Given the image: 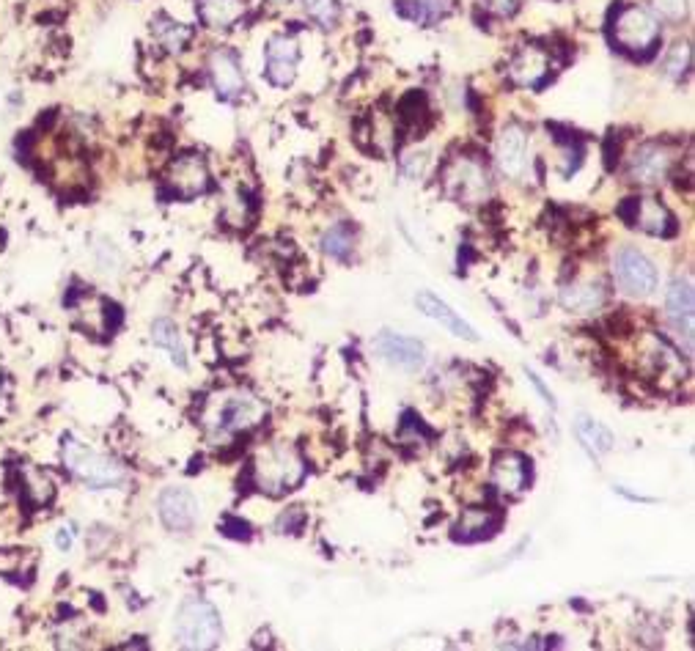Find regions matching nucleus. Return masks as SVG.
Masks as SVG:
<instances>
[{"label":"nucleus","mask_w":695,"mask_h":651,"mask_svg":"<svg viewBox=\"0 0 695 651\" xmlns=\"http://www.w3.org/2000/svg\"><path fill=\"white\" fill-rule=\"evenodd\" d=\"M174 638L182 649H215L223 641L218 610L207 599H187L176 613Z\"/></svg>","instance_id":"2"},{"label":"nucleus","mask_w":695,"mask_h":651,"mask_svg":"<svg viewBox=\"0 0 695 651\" xmlns=\"http://www.w3.org/2000/svg\"><path fill=\"white\" fill-rule=\"evenodd\" d=\"M500 511L495 509H467L462 511L457 528H454V539L457 542H481L489 539L492 533L500 528Z\"/></svg>","instance_id":"20"},{"label":"nucleus","mask_w":695,"mask_h":651,"mask_svg":"<svg viewBox=\"0 0 695 651\" xmlns=\"http://www.w3.org/2000/svg\"><path fill=\"white\" fill-rule=\"evenodd\" d=\"M64 465L75 473L83 484L94 489L116 487L124 481V467L108 454H99L97 448H88L86 443H80L75 437L64 440Z\"/></svg>","instance_id":"3"},{"label":"nucleus","mask_w":695,"mask_h":651,"mask_svg":"<svg viewBox=\"0 0 695 651\" xmlns=\"http://www.w3.org/2000/svg\"><path fill=\"white\" fill-rule=\"evenodd\" d=\"M446 11H448L446 0H415L413 9H404L402 6L404 17H410V20H418V22H435L437 17H443Z\"/></svg>","instance_id":"29"},{"label":"nucleus","mask_w":695,"mask_h":651,"mask_svg":"<svg viewBox=\"0 0 695 651\" xmlns=\"http://www.w3.org/2000/svg\"><path fill=\"white\" fill-rule=\"evenodd\" d=\"M687 69H690V44H676L674 50L668 53V58H665V72L679 80Z\"/></svg>","instance_id":"30"},{"label":"nucleus","mask_w":695,"mask_h":651,"mask_svg":"<svg viewBox=\"0 0 695 651\" xmlns=\"http://www.w3.org/2000/svg\"><path fill=\"white\" fill-rule=\"evenodd\" d=\"M152 36L154 42L160 44L163 50H168V53H182L187 44H190V39H193V31L187 25H182V22L160 14V17L152 20Z\"/></svg>","instance_id":"24"},{"label":"nucleus","mask_w":695,"mask_h":651,"mask_svg":"<svg viewBox=\"0 0 695 651\" xmlns=\"http://www.w3.org/2000/svg\"><path fill=\"white\" fill-rule=\"evenodd\" d=\"M25 492L31 495V500L36 503V506H44V503H50L53 500V481L44 476V473H39V470H28L25 473Z\"/></svg>","instance_id":"28"},{"label":"nucleus","mask_w":695,"mask_h":651,"mask_svg":"<svg viewBox=\"0 0 695 651\" xmlns=\"http://www.w3.org/2000/svg\"><path fill=\"white\" fill-rule=\"evenodd\" d=\"M610 31L621 50L627 53H649L660 42V22L654 20L652 11L643 6H621L610 20Z\"/></svg>","instance_id":"4"},{"label":"nucleus","mask_w":695,"mask_h":651,"mask_svg":"<svg viewBox=\"0 0 695 651\" xmlns=\"http://www.w3.org/2000/svg\"><path fill=\"white\" fill-rule=\"evenodd\" d=\"M157 509H160V520L168 531H193V525L201 517L198 511L196 495L185 487H168L157 500Z\"/></svg>","instance_id":"7"},{"label":"nucleus","mask_w":695,"mask_h":651,"mask_svg":"<svg viewBox=\"0 0 695 651\" xmlns=\"http://www.w3.org/2000/svg\"><path fill=\"white\" fill-rule=\"evenodd\" d=\"M613 275L624 294L649 297L657 289V270L638 248H621L613 259Z\"/></svg>","instance_id":"5"},{"label":"nucleus","mask_w":695,"mask_h":651,"mask_svg":"<svg viewBox=\"0 0 695 651\" xmlns=\"http://www.w3.org/2000/svg\"><path fill=\"white\" fill-rule=\"evenodd\" d=\"M531 481V459L517 454V451H506V454L495 456L492 462V487L503 492V495H520L522 489L528 487Z\"/></svg>","instance_id":"13"},{"label":"nucleus","mask_w":695,"mask_h":651,"mask_svg":"<svg viewBox=\"0 0 695 651\" xmlns=\"http://www.w3.org/2000/svg\"><path fill=\"white\" fill-rule=\"evenodd\" d=\"M58 547H61V550H69V547H72V533L66 531V528L58 533Z\"/></svg>","instance_id":"36"},{"label":"nucleus","mask_w":695,"mask_h":651,"mask_svg":"<svg viewBox=\"0 0 695 651\" xmlns=\"http://www.w3.org/2000/svg\"><path fill=\"white\" fill-rule=\"evenodd\" d=\"M495 160L498 168L511 179H520L528 165V132L520 124H506L495 143Z\"/></svg>","instance_id":"11"},{"label":"nucleus","mask_w":695,"mask_h":651,"mask_svg":"<svg viewBox=\"0 0 695 651\" xmlns=\"http://www.w3.org/2000/svg\"><path fill=\"white\" fill-rule=\"evenodd\" d=\"M374 347L380 352L382 358L399 366V369H418L424 363V344L415 341L410 336H399V333H380Z\"/></svg>","instance_id":"16"},{"label":"nucleus","mask_w":695,"mask_h":651,"mask_svg":"<svg viewBox=\"0 0 695 651\" xmlns=\"http://www.w3.org/2000/svg\"><path fill=\"white\" fill-rule=\"evenodd\" d=\"M484 9L495 17H511L514 11L520 9V0H484Z\"/></svg>","instance_id":"34"},{"label":"nucleus","mask_w":695,"mask_h":651,"mask_svg":"<svg viewBox=\"0 0 695 651\" xmlns=\"http://www.w3.org/2000/svg\"><path fill=\"white\" fill-rule=\"evenodd\" d=\"M0 399H3V385H0Z\"/></svg>","instance_id":"37"},{"label":"nucleus","mask_w":695,"mask_h":651,"mask_svg":"<svg viewBox=\"0 0 695 651\" xmlns=\"http://www.w3.org/2000/svg\"><path fill=\"white\" fill-rule=\"evenodd\" d=\"M630 207L632 215H624L630 220V226L643 228L646 234H654V237H665L674 231V215L657 198H630Z\"/></svg>","instance_id":"17"},{"label":"nucleus","mask_w":695,"mask_h":651,"mask_svg":"<svg viewBox=\"0 0 695 651\" xmlns=\"http://www.w3.org/2000/svg\"><path fill=\"white\" fill-rule=\"evenodd\" d=\"M198 17L212 31H229L245 17V0H198Z\"/></svg>","instance_id":"21"},{"label":"nucleus","mask_w":695,"mask_h":651,"mask_svg":"<svg viewBox=\"0 0 695 651\" xmlns=\"http://www.w3.org/2000/svg\"><path fill=\"white\" fill-rule=\"evenodd\" d=\"M654 9L668 20H682L687 14V0H654Z\"/></svg>","instance_id":"32"},{"label":"nucleus","mask_w":695,"mask_h":651,"mask_svg":"<svg viewBox=\"0 0 695 651\" xmlns=\"http://www.w3.org/2000/svg\"><path fill=\"white\" fill-rule=\"evenodd\" d=\"M547 72H550V53L544 47H539V44L520 47L509 64L511 83H517L522 88L539 86L544 77H547Z\"/></svg>","instance_id":"14"},{"label":"nucleus","mask_w":695,"mask_h":651,"mask_svg":"<svg viewBox=\"0 0 695 651\" xmlns=\"http://www.w3.org/2000/svg\"><path fill=\"white\" fill-rule=\"evenodd\" d=\"M253 476H256L259 489L270 492V495H281V492H289L303 481L305 462L294 445L275 443L256 454Z\"/></svg>","instance_id":"1"},{"label":"nucleus","mask_w":695,"mask_h":651,"mask_svg":"<svg viewBox=\"0 0 695 651\" xmlns=\"http://www.w3.org/2000/svg\"><path fill=\"white\" fill-rule=\"evenodd\" d=\"M602 303H605V289L599 283H569L561 289V305L566 311L588 314L597 311Z\"/></svg>","instance_id":"22"},{"label":"nucleus","mask_w":695,"mask_h":651,"mask_svg":"<svg viewBox=\"0 0 695 651\" xmlns=\"http://www.w3.org/2000/svg\"><path fill=\"white\" fill-rule=\"evenodd\" d=\"M575 432L577 440L583 443V448H586L591 456L608 454V451H613V445H616L608 426H602L599 421H594V418H588V415H577Z\"/></svg>","instance_id":"23"},{"label":"nucleus","mask_w":695,"mask_h":651,"mask_svg":"<svg viewBox=\"0 0 695 651\" xmlns=\"http://www.w3.org/2000/svg\"><path fill=\"white\" fill-rule=\"evenodd\" d=\"M272 3H283V0H272Z\"/></svg>","instance_id":"38"},{"label":"nucleus","mask_w":695,"mask_h":651,"mask_svg":"<svg viewBox=\"0 0 695 651\" xmlns=\"http://www.w3.org/2000/svg\"><path fill=\"white\" fill-rule=\"evenodd\" d=\"M528 377H531V382H533V385H536V391H539V393H542V396H544V402L550 404V407H555L553 393H550V391H547V388H544V385H542V380H539V377H536V374H533V371H531V374H528Z\"/></svg>","instance_id":"35"},{"label":"nucleus","mask_w":695,"mask_h":651,"mask_svg":"<svg viewBox=\"0 0 695 651\" xmlns=\"http://www.w3.org/2000/svg\"><path fill=\"white\" fill-rule=\"evenodd\" d=\"M487 168L470 157L454 160L446 168V190L459 201H481L487 196Z\"/></svg>","instance_id":"8"},{"label":"nucleus","mask_w":695,"mask_h":651,"mask_svg":"<svg viewBox=\"0 0 695 651\" xmlns=\"http://www.w3.org/2000/svg\"><path fill=\"white\" fill-rule=\"evenodd\" d=\"M168 185L179 198H196L207 193L209 168L201 154H185L179 157L168 171Z\"/></svg>","instance_id":"10"},{"label":"nucleus","mask_w":695,"mask_h":651,"mask_svg":"<svg viewBox=\"0 0 695 651\" xmlns=\"http://www.w3.org/2000/svg\"><path fill=\"white\" fill-rule=\"evenodd\" d=\"M415 305H418V311L421 314H426L429 319H435V322H440L443 327H448L454 336H459V338H465V341H478V336H476V330L473 327L467 325L465 319L451 308L448 303H443L437 294H432V292H418L415 294Z\"/></svg>","instance_id":"19"},{"label":"nucleus","mask_w":695,"mask_h":651,"mask_svg":"<svg viewBox=\"0 0 695 651\" xmlns=\"http://www.w3.org/2000/svg\"><path fill=\"white\" fill-rule=\"evenodd\" d=\"M303 11L308 20H314L319 28H333L341 17L338 0H303Z\"/></svg>","instance_id":"26"},{"label":"nucleus","mask_w":695,"mask_h":651,"mask_svg":"<svg viewBox=\"0 0 695 651\" xmlns=\"http://www.w3.org/2000/svg\"><path fill=\"white\" fill-rule=\"evenodd\" d=\"M352 242H355L352 228L341 223V226L330 228L325 237H322V248H325V253H330L333 259H347L349 253H352Z\"/></svg>","instance_id":"27"},{"label":"nucleus","mask_w":695,"mask_h":651,"mask_svg":"<svg viewBox=\"0 0 695 651\" xmlns=\"http://www.w3.org/2000/svg\"><path fill=\"white\" fill-rule=\"evenodd\" d=\"M209 75H212V86L223 99L239 97L242 88H245L239 58L226 47H218L215 53L209 55Z\"/></svg>","instance_id":"15"},{"label":"nucleus","mask_w":695,"mask_h":651,"mask_svg":"<svg viewBox=\"0 0 695 651\" xmlns=\"http://www.w3.org/2000/svg\"><path fill=\"white\" fill-rule=\"evenodd\" d=\"M97 264L102 272H116L119 270V250L113 248V242H102L97 245Z\"/></svg>","instance_id":"31"},{"label":"nucleus","mask_w":695,"mask_h":651,"mask_svg":"<svg viewBox=\"0 0 695 651\" xmlns=\"http://www.w3.org/2000/svg\"><path fill=\"white\" fill-rule=\"evenodd\" d=\"M152 341L154 347L168 349L171 352V360H174L179 369L187 366V355H185V341L179 336V327L171 322V319H157L152 325Z\"/></svg>","instance_id":"25"},{"label":"nucleus","mask_w":695,"mask_h":651,"mask_svg":"<svg viewBox=\"0 0 695 651\" xmlns=\"http://www.w3.org/2000/svg\"><path fill=\"white\" fill-rule=\"evenodd\" d=\"M297 61H300V50L292 36H272L267 42V80L272 86H292L294 75H297Z\"/></svg>","instance_id":"12"},{"label":"nucleus","mask_w":695,"mask_h":651,"mask_svg":"<svg viewBox=\"0 0 695 651\" xmlns=\"http://www.w3.org/2000/svg\"><path fill=\"white\" fill-rule=\"evenodd\" d=\"M674 157L660 143H643L630 157V182L635 185H660L665 176L671 174Z\"/></svg>","instance_id":"9"},{"label":"nucleus","mask_w":695,"mask_h":651,"mask_svg":"<svg viewBox=\"0 0 695 651\" xmlns=\"http://www.w3.org/2000/svg\"><path fill=\"white\" fill-rule=\"evenodd\" d=\"M261 413H264V407H261L253 396H248V393H234V396H223V399H220L218 410L212 415L209 426H212V432L215 434L226 437V434L242 432V429H250L253 424H259Z\"/></svg>","instance_id":"6"},{"label":"nucleus","mask_w":695,"mask_h":651,"mask_svg":"<svg viewBox=\"0 0 695 651\" xmlns=\"http://www.w3.org/2000/svg\"><path fill=\"white\" fill-rule=\"evenodd\" d=\"M665 305H668V316L679 333H685L687 349L693 352V283L676 278L668 289V297H665Z\"/></svg>","instance_id":"18"},{"label":"nucleus","mask_w":695,"mask_h":651,"mask_svg":"<svg viewBox=\"0 0 695 651\" xmlns=\"http://www.w3.org/2000/svg\"><path fill=\"white\" fill-rule=\"evenodd\" d=\"M303 522H305V514H303V509L300 506H292V509L286 511L281 517V522H278V528H281L283 533H286V528H289V533H297L300 528H303Z\"/></svg>","instance_id":"33"}]
</instances>
